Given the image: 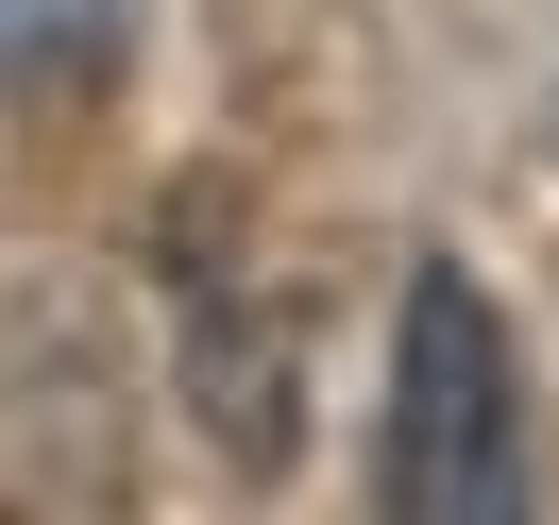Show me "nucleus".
<instances>
[{
    "instance_id": "f257e3e1",
    "label": "nucleus",
    "mask_w": 559,
    "mask_h": 525,
    "mask_svg": "<svg viewBox=\"0 0 559 525\" xmlns=\"http://www.w3.org/2000/svg\"><path fill=\"white\" fill-rule=\"evenodd\" d=\"M373 491L407 525H509L525 423H509V322L475 306V272H407V339H390V457Z\"/></svg>"
},
{
    "instance_id": "f03ea898",
    "label": "nucleus",
    "mask_w": 559,
    "mask_h": 525,
    "mask_svg": "<svg viewBox=\"0 0 559 525\" xmlns=\"http://www.w3.org/2000/svg\"><path fill=\"white\" fill-rule=\"evenodd\" d=\"M136 51V0H0V85H103Z\"/></svg>"
}]
</instances>
